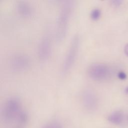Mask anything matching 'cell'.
<instances>
[{
  "mask_svg": "<svg viewBox=\"0 0 128 128\" xmlns=\"http://www.w3.org/2000/svg\"><path fill=\"white\" fill-rule=\"evenodd\" d=\"M74 5V1L66 0L62 2L60 6L56 20L55 35L58 42L62 41L66 36Z\"/></svg>",
  "mask_w": 128,
  "mask_h": 128,
  "instance_id": "obj_1",
  "label": "cell"
},
{
  "mask_svg": "<svg viewBox=\"0 0 128 128\" xmlns=\"http://www.w3.org/2000/svg\"><path fill=\"white\" fill-rule=\"evenodd\" d=\"M22 110L20 100L16 97H10L4 102L2 108V118L5 122H10L16 119Z\"/></svg>",
  "mask_w": 128,
  "mask_h": 128,
  "instance_id": "obj_2",
  "label": "cell"
},
{
  "mask_svg": "<svg viewBox=\"0 0 128 128\" xmlns=\"http://www.w3.org/2000/svg\"><path fill=\"white\" fill-rule=\"evenodd\" d=\"M80 44V38L78 34L73 36L65 54L62 62V71L64 74L70 71L76 58Z\"/></svg>",
  "mask_w": 128,
  "mask_h": 128,
  "instance_id": "obj_3",
  "label": "cell"
},
{
  "mask_svg": "<svg viewBox=\"0 0 128 128\" xmlns=\"http://www.w3.org/2000/svg\"><path fill=\"white\" fill-rule=\"evenodd\" d=\"M8 64L12 71L22 72L30 68V60L28 56L24 53H16L10 56Z\"/></svg>",
  "mask_w": 128,
  "mask_h": 128,
  "instance_id": "obj_4",
  "label": "cell"
},
{
  "mask_svg": "<svg viewBox=\"0 0 128 128\" xmlns=\"http://www.w3.org/2000/svg\"><path fill=\"white\" fill-rule=\"evenodd\" d=\"M89 77L95 80H102L106 78L110 74L109 68L101 63H95L90 65L87 70Z\"/></svg>",
  "mask_w": 128,
  "mask_h": 128,
  "instance_id": "obj_5",
  "label": "cell"
},
{
  "mask_svg": "<svg viewBox=\"0 0 128 128\" xmlns=\"http://www.w3.org/2000/svg\"><path fill=\"white\" fill-rule=\"evenodd\" d=\"M80 99L82 106L88 110H94L97 107V96L94 92L90 88H86L82 92Z\"/></svg>",
  "mask_w": 128,
  "mask_h": 128,
  "instance_id": "obj_6",
  "label": "cell"
},
{
  "mask_svg": "<svg viewBox=\"0 0 128 128\" xmlns=\"http://www.w3.org/2000/svg\"><path fill=\"white\" fill-rule=\"evenodd\" d=\"M52 44L50 36L48 34L43 36L39 41L38 46V56L41 60H46L50 56Z\"/></svg>",
  "mask_w": 128,
  "mask_h": 128,
  "instance_id": "obj_7",
  "label": "cell"
},
{
  "mask_svg": "<svg viewBox=\"0 0 128 128\" xmlns=\"http://www.w3.org/2000/svg\"><path fill=\"white\" fill-rule=\"evenodd\" d=\"M16 10L18 14L24 17H29L32 14V6L27 2L20 1L16 4Z\"/></svg>",
  "mask_w": 128,
  "mask_h": 128,
  "instance_id": "obj_8",
  "label": "cell"
},
{
  "mask_svg": "<svg viewBox=\"0 0 128 128\" xmlns=\"http://www.w3.org/2000/svg\"><path fill=\"white\" fill-rule=\"evenodd\" d=\"M124 119V114L122 111L117 110L112 112L108 117L109 122L114 124H120Z\"/></svg>",
  "mask_w": 128,
  "mask_h": 128,
  "instance_id": "obj_9",
  "label": "cell"
},
{
  "mask_svg": "<svg viewBox=\"0 0 128 128\" xmlns=\"http://www.w3.org/2000/svg\"><path fill=\"white\" fill-rule=\"evenodd\" d=\"M16 120L19 124H25L28 120V115L25 111L22 110L18 115Z\"/></svg>",
  "mask_w": 128,
  "mask_h": 128,
  "instance_id": "obj_10",
  "label": "cell"
},
{
  "mask_svg": "<svg viewBox=\"0 0 128 128\" xmlns=\"http://www.w3.org/2000/svg\"><path fill=\"white\" fill-rule=\"evenodd\" d=\"M41 128H63V127L59 122L52 121L46 123Z\"/></svg>",
  "mask_w": 128,
  "mask_h": 128,
  "instance_id": "obj_11",
  "label": "cell"
},
{
  "mask_svg": "<svg viewBox=\"0 0 128 128\" xmlns=\"http://www.w3.org/2000/svg\"><path fill=\"white\" fill-rule=\"evenodd\" d=\"M101 15V11L98 8H93L90 12V16L93 20H98Z\"/></svg>",
  "mask_w": 128,
  "mask_h": 128,
  "instance_id": "obj_12",
  "label": "cell"
},
{
  "mask_svg": "<svg viewBox=\"0 0 128 128\" xmlns=\"http://www.w3.org/2000/svg\"><path fill=\"white\" fill-rule=\"evenodd\" d=\"M118 77L120 80H124L126 78V75L124 72H120L118 74Z\"/></svg>",
  "mask_w": 128,
  "mask_h": 128,
  "instance_id": "obj_13",
  "label": "cell"
},
{
  "mask_svg": "<svg viewBox=\"0 0 128 128\" xmlns=\"http://www.w3.org/2000/svg\"><path fill=\"white\" fill-rule=\"evenodd\" d=\"M122 2L121 0H113L112 1V3L114 6L120 5Z\"/></svg>",
  "mask_w": 128,
  "mask_h": 128,
  "instance_id": "obj_14",
  "label": "cell"
},
{
  "mask_svg": "<svg viewBox=\"0 0 128 128\" xmlns=\"http://www.w3.org/2000/svg\"><path fill=\"white\" fill-rule=\"evenodd\" d=\"M124 52L125 54L128 56V43H127L124 48Z\"/></svg>",
  "mask_w": 128,
  "mask_h": 128,
  "instance_id": "obj_15",
  "label": "cell"
},
{
  "mask_svg": "<svg viewBox=\"0 0 128 128\" xmlns=\"http://www.w3.org/2000/svg\"><path fill=\"white\" fill-rule=\"evenodd\" d=\"M125 92H126V94H128V86L126 88V90H125Z\"/></svg>",
  "mask_w": 128,
  "mask_h": 128,
  "instance_id": "obj_16",
  "label": "cell"
},
{
  "mask_svg": "<svg viewBox=\"0 0 128 128\" xmlns=\"http://www.w3.org/2000/svg\"><path fill=\"white\" fill-rule=\"evenodd\" d=\"M20 128V127H18V128Z\"/></svg>",
  "mask_w": 128,
  "mask_h": 128,
  "instance_id": "obj_17",
  "label": "cell"
}]
</instances>
